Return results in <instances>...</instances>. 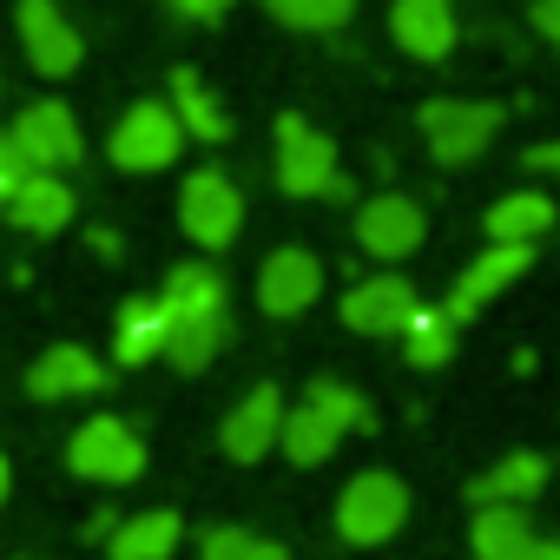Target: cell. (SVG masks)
<instances>
[{
    "label": "cell",
    "instance_id": "1",
    "mask_svg": "<svg viewBox=\"0 0 560 560\" xmlns=\"http://www.w3.org/2000/svg\"><path fill=\"white\" fill-rule=\"evenodd\" d=\"M370 422H376V409H370V396H363L357 383L317 376V383L304 389V402L284 409V429H277V455L298 462V468H324V462L337 455V442H343L350 429H370Z\"/></svg>",
    "mask_w": 560,
    "mask_h": 560
},
{
    "label": "cell",
    "instance_id": "2",
    "mask_svg": "<svg viewBox=\"0 0 560 560\" xmlns=\"http://www.w3.org/2000/svg\"><path fill=\"white\" fill-rule=\"evenodd\" d=\"M402 521H409V481L402 475L363 468V475L343 481V494H337V534L350 547H383V540L402 534Z\"/></svg>",
    "mask_w": 560,
    "mask_h": 560
},
{
    "label": "cell",
    "instance_id": "3",
    "mask_svg": "<svg viewBox=\"0 0 560 560\" xmlns=\"http://www.w3.org/2000/svg\"><path fill=\"white\" fill-rule=\"evenodd\" d=\"M67 468L80 481H100V488H126L145 475V435L126 422V416H86L67 442Z\"/></svg>",
    "mask_w": 560,
    "mask_h": 560
},
{
    "label": "cell",
    "instance_id": "4",
    "mask_svg": "<svg viewBox=\"0 0 560 560\" xmlns=\"http://www.w3.org/2000/svg\"><path fill=\"white\" fill-rule=\"evenodd\" d=\"M270 172H277V191H291V198H330L337 139L324 126H311L304 113H284L277 119V145H270Z\"/></svg>",
    "mask_w": 560,
    "mask_h": 560
},
{
    "label": "cell",
    "instance_id": "5",
    "mask_svg": "<svg viewBox=\"0 0 560 560\" xmlns=\"http://www.w3.org/2000/svg\"><path fill=\"white\" fill-rule=\"evenodd\" d=\"M416 132H422L435 165H475L501 132V106H488V100H429L416 113Z\"/></svg>",
    "mask_w": 560,
    "mask_h": 560
},
{
    "label": "cell",
    "instance_id": "6",
    "mask_svg": "<svg viewBox=\"0 0 560 560\" xmlns=\"http://www.w3.org/2000/svg\"><path fill=\"white\" fill-rule=\"evenodd\" d=\"M185 145H191V139H185V126L172 119L165 100L126 106V113L113 119V132H106V159H113L119 172H165V165H178Z\"/></svg>",
    "mask_w": 560,
    "mask_h": 560
},
{
    "label": "cell",
    "instance_id": "7",
    "mask_svg": "<svg viewBox=\"0 0 560 560\" xmlns=\"http://www.w3.org/2000/svg\"><path fill=\"white\" fill-rule=\"evenodd\" d=\"M8 139H14V152L27 159V172H73V165L86 159V132H80L73 106H60V100L21 106L14 126H8Z\"/></svg>",
    "mask_w": 560,
    "mask_h": 560
},
{
    "label": "cell",
    "instance_id": "8",
    "mask_svg": "<svg viewBox=\"0 0 560 560\" xmlns=\"http://www.w3.org/2000/svg\"><path fill=\"white\" fill-rule=\"evenodd\" d=\"M178 224H185V237H191L198 250H231L237 231H244V191H237L218 165H205V172H191L185 191H178Z\"/></svg>",
    "mask_w": 560,
    "mask_h": 560
},
{
    "label": "cell",
    "instance_id": "9",
    "mask_svg": "<svg viewBox=\"0 0 560 560\" xmlns=\"http://www.w3.org/2000/svg\"><path fill=\"white\" fill-rule=\"evenodd\" d=\"M422 237H429V218H422V205L409 191H376V198L357 205V250L363 257L402 264V257L422 250Z\"/></svg>",
    "mask_w": 560,
    "mask_h": 560
},
{
    "label": "cell",
    "instance_id": "10",
    "mask_svg": "<svg viewBox=\"0 0 560 560\" xmlns=\"http://www.w3.org/2000/svg\"><path fill=\"white\" fill-rule=\"evenodd\" d=\"M14 34H21V54H27V67L40 80H67L86 60V40L60 14V0H21V8H14Z\"/></svg>",
    "mask_w": 560,
    "mask_h": 560
},
{
    "label": "cell",
    "instance_id": "11",
    "mask_svg": "<svg viewBox=\"0 0 560 560\" xmlns=\"http://www.w3.org/2000/svg\"><path fill=\"white\" fill-rule=\"evenodd\" d=\"M324 298V264H317V250H304V244H284V250H270L264 264H257V311L264 317H304L311 304Z\"/></svg>",
    "mask_w": 560,
    "mask_h": 560
},
{
    "label": "cell",
    "instance_id": "12",
    "mask_svg": "<svg viewBox=\"0 0 560 560\" xmlns=\"http://www.w3.org/2000/svg\"><path fill=\"white\" fill-rule=\"evenodd\" d=\"M416 311H422V291L402 270H376L363 284H350V298H343V324L357 337H402Z\"/></svg>",
    "mask_w": 560,
    "mask_h": 560
},
{
    "label": "cell",
    "instance_id": "13",
    "mask_svg": "<svg viewBox=\"0 0 560 560\" xmlns=\"http://www.w3.org/2000/svg\"><path fill=\"white\" fill-rule=\"evenodd\" d=\"M534 270V244H481V257L455 277V291H448V317L455 324H468V317H481L508 284H521V277Z\"/></svg>",
    "mask_w": 560,
    "mask_h": 560
},
{
    "label": "cell",
    "instance_id": "14",
    "mask_svg": "<svg viewBox=\"0 0 560 560\" xmlns=\"http://www.w3.org/2000/svg\"><path fill=\"white\" fill-rule=\"evenodd\" d=\"M277 429H284V389H277V383H257V389H244V396L224 409L218 448H224L231 462H264V455L277 448Z\"/></svg>",
    "mask_w": 560,
    "mask_h": 560
},
{
    "label": "cell",
    "instance_id": "15",
    "mask_svg": "<svg viewBox=\"0 0 560 560\" xmlns=\"http://www.w3.org/2000/svg\"><path fill=\"white\" fill-rule=\"evenodd\" d=\"M389 40H396L409 60H422V67L448 60L455 40H462L455 0H396V8H389Z\"/></svg>",
    "mask_w": 560,
    "mask_h": 560
},
{
    "label": "cell",
    "instance_id": "16",
    "mask_svg": "<svg viewBox=\"0 0 560 560\" xmlns=\"http://www.w3.org/2000/svg\"><path fill=\"white\" fill-rule=\"evenodd\" d=\"M100 389H106V363L86 343H54L27 370V396L34 402H80V396H100Z\"/></svg>",
    "mask_w": 560,
    "mask_h": 560
},
{
    "label": "cell",
    "instance_id": "17",
    "mask_svg": "<svg viewBox=\"0 0 560 560\" xmlns=\"http://www.w3.org/2000/svg\"><path fill=\"white\" fill-rule=\"evenodd\" d=\"M0 218H8L14 231H27V237H60L73 224V185H67V172H27L21 191L0 205Z\"/></svg>",
    "mask_w": 560,
    "mask_h": 560
},
{
    "label": "cell",
    "instance_id": "18",
    "mask_svg": "<svg viewBox=\"0 0 560 560\" xmlns=\"http://www.w3.org/2000/svg\"><path fill=\"white\" fill-rule=\"evenodd\" d=\"M165 106H172V119L185 126V139H198V145H224V139H231V113L218 106V93L205 86L198 67H178V73L165 80Z\"/></svg>",
    "mask_w": 560,
    "mask_h": 560
},
{
    "label": "cell",
    "instance_id": "19",
    "mask_svg": "<svg viewBox=\"0 0 560 560\" xmlns=\"http://www.w3.org/2000/svg\"><path fill=\"white\" fill-rule=\"evenodd\" d=\"M547 455H534V448H514V455H501L488 475H475L468 481V501L475 508H527L540 488H547Z\"/></svg>",
    "mask_w": 560,
    "mask_h": 560
},
{
    "label": "cell",
    "instance_id": "20",
    "mask_svg": "<svg viewBox=\"0 0 560 560\" xmlns=\"http://www.w3.org/2000/svg\"><path fill=\"white\" fill-rule=\"evenodd\" d=\"M185 540V521L172 508H139L126 521H113L106 534V560H172Z\"/></svg>",
    "mask_w": 560,
    "mask_h": 560
},
{
    "label": "cell",
    "instance_id": "21",
    "mask_svg": "<svg viewBox=\"0 0 560 560\" xmlns=\"http://www.w3.org/2000/svg\"><path fill=\"white\" fill-rule=\"evenodd\" d=\"M159 311H165V317H211V311H231L224 270L205 264V257L172 264V270H165V291H159Z\"/></svg>",
    "mask_w": 560,
    "mask_h": 560
},
{
    "label": "cell",
    "instance_id": "22",
    "mask_svg": "<svg viewBox=\"0 0 560 560\" xmlns=\"http://www.w3.org/2000/svg\"><path fill=\"white\" fill-rule=\"evenodd\" d=\"M553 218L560 211H553L547 191H508L481 211V231H488V244H540L553 231Z\"/></svg>",
    "mask_w": 560,
    "mask_h": 560
},
{
    "label": "cell",
    "instance_id": "23",
    "mask_svg": "<svg viewBox=\"0 0 560 560\" xmlns=\"http://www.w3.org/2000/svg\"><path fill=\"white\" fill-rule=\"evenodd\" d=\"M152 357H165V311H159V298H126L113 317V363L139 370Z\"/></svg>",
    "mask_w": 560,
    "mask_h": 560
},
{
    "label": "cell",
    "instance_id": "24",
    "mask_svg": "<svg viewBox=\"0 0 560 560\" xmlns=\"http://www.w3.org/2000/svg\"><path fill=\"white\" fill-rule=\"evenodd\" d=\"M231 343V311H211V317H165V363L198 376L211 370V357Z\"/></svg>",
    "mask_w": 560,
    "mask_h": 560
},
{
    "label": "cell",
    "instance_id": "25",
    "mask_svg": "<svg viewBox=\"0 0 560 560\" xmlns=\"http://www.w3.org/2000/svg\"><path fill=\"white\" fill-rule=\"evenodd\" d=\"M527 540H534L527 508H475V521H468V547H475V560H514Z\"/></svg>",
    "mask_w": 560,
    "mask_h": 560
},
{
    "label": "cell",
    "instance_id": "26",
    "mask_svg": "<svg viewBox=\"0 0 560 560\" xmlns=\"http://www.w3.org/2000/svg\"><path fill=\"white\" fill-rule=\"evenodd\" d=\"M455 317L442 311V304H422L416 317H409V330H402V357H409V370H442L448 357H455Z\"/></svg>",
    "mask_w": 560,
    "mask_h": 560
},
{
    "label": "cell",
    "instance_id": "27",
    "mask_svg": "<svg viewBox=\"0 0 560 560\" xmlns=\"http://www.w3.org/2000/svg\"><path fill=\"white\" fill-rule=\"evenodd\" d=\"M264 14L291 34H343L357 21V0H264Z\"/></svg>",
    "mask_w": 560,
    "mask_h": 560
},
{
    "label": "cell",
    "instance_id": "28",
    "mask_svg": "<svg viewBox=\"0 0 560 560\" xmlns=\"http://www.w3.org/2000/svg\"><path fill=\"white\" fill-rule=\"evenodd\" d=\"M198 560H291V553H284V540H270L257 527H205Z\"/></svg>",
    "mask_w": 560,
    "mask_h": 560
},
{
    "label": "cell",
    "instance_id": "29",
    "mask_svg": "<svg viewBox=\"0 0 560 560\" xmlns=\"http://www.w3.org/2000/svg\"><path fill=\"white\" fill-rule=\"evenodd\" d=\"M21 178H27V159L14 152V139H8V132H0V205L21 191Z\"/></svg>",
    "mask_w": 560,
    "mask_h": 560
},
{
    "label": "cell",
    "instance_id": "30",
    "mask_svg": "<svg viewBox=\"0 0 560 560\" xmlns=\"http://www.w3.org/2000/svg\"><path fill=\"white\" fill-rule=\"evenodd\" d=\"M165 8L178 14V21H198V27H211V21H224L237 0H165Z\"/></svg>",
    "mask_w": 560,
    "mask_h": 560
},
{
    "label": "cell",
    "instance_id": "31",
    "mask_svg": "<svg viewBox=\"0 0 560 560\" xmlns=\"http://www.w3.org/2000/svg\"><path fill=\"white\" fill-rule=\"evenodd\" d=\"M527 27H534L547 47H560V0H534V8H527Z\"/></svg>",
    "mask_w": 560,
    "mask_h": 560
},
{
    "label": "cell",
    "instance_id": "32",
    "mask_svg": "<svg viewBox=\"0 0 560 560\" xmlns=\"http://www.w3.org/2000/svg\"><path fill=\"white\" fill-rule=\"evenodd\" d=\"M527 165H534V172H553V178H560V139H540V145H527Z\"/></svg>",
    "mask_w": 560,
    "mask_h": 560
},
{
    "label": "cell",
    "instance_id": "33",
    "mask_svg": "<svg viewBox=\"0 0 560 560\" xmlns=\"http://www.w3.org/2000/svg\"><path fill=\"white\" fill-rule=\"evenodd\" d=\"M514 560H560V540H547V534H534V540H527V547H521Z\"/></svg>",
    "mask_w": 560,
    "mask_h": 560
},
{
    "label": "cell",
    "instance_id": "34",
    "mask_svg": "<svg viewBox=\"0 0 560 560\" xmlns=\"http://www.w3.org/2000/svg\"><path fill=\"white\" fill-rule=\"evenodd\" d=\"M93 250L100 257H119V231H93Z\"/></svg>",
    "mask_w": 560,
    "mask_h": 560
},
{
    "label": "cell",
    "instance_id": "35",
    "mask_svg": "<svg viewBox=\"0 0 560 560\" xmlns=\"http://www.w3.org/2000/svg\"><path fill=\"white\" fill-rule=\"evenodd\" d=\"M8 494H14V468H8V455H0V508H8Z\"/></svg>",
    "mask_w": 560,
    "mask_h": 560
}]
</instances>
